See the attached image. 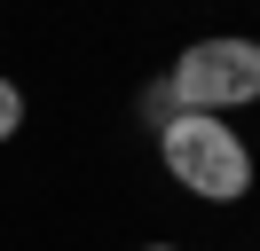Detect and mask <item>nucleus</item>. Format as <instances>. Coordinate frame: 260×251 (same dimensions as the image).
I'll list each match as a JSON object with an SVG mask.
<instances>
[{
  "label": "nucleus",
  "instance_id": "f03ea898",
  "mask_svg": "<svg viewBox=\"0 0 260 251\" xmlns=\"http://www.w3.org/2000/svg\"><path fill=\"white\" fill-rule=\"evenodd\" d=\"M166 94H174V110H197V118H237L244 102H260V39H244V31L189 39L166 63Z\"/></svg>",
  "mask_w": 260,
  "mask_h": 251
},
{
  "label": "nucleus",
  "instance_id": "f257e3e1",
  "mask_svg": "<svg viewBox=\"0 0 260 251\" xmlns=\"http://www.w3.org/2000/svg\"><path fill=\"white\" fill-rule=\"evenodd\" d=\"M158 165L174 188H189L197 204H237L252 188V141L229 118H197V110H174L158 126Z\"/></svg>",
  "mask_w": 260,
  "mask_h": 251
},
{
  "label": "nucleus",
  "instance_id": "39448f33",
  "mask_svg": "<svg viewBox=\"0 0 260 251\" xmlns=\"http://www.w3.org/2000/svg\"><path fill=\"white\" fill-rule=\"evenodd\" d=\"M142 251H181V243H142Z\"/></svg>",
  "mask_w": 260,
  "mask_h": 251
},
{
  "label": "nucleus",
  "instance_id": "7ed1b4c3",
  "mask_svg": "<svg viewBox=\"0 0 260 251\" xmlns=\"http://www.w3.org/2000/svg\"><path fill=\"white\" fill-rule=\"evenodd\" d=\"M16 134H24V87L0 71V141H16Z\"/></svg>",
  "mask_w": 260,
  "mask_h": 251
},
{
  "label": "nucleus",
  "instance_id": "20e7f679",
  "mask_svg": "<svg viewBox=\"0 0 260 251\" xmlns=\"http://www.w3.org/2000/svg\"><path fill=\"white\" fill-rule=\"evenodd\" d=\"M166 118H174V94H166V78H150V87H142V126L158 134Z\"/></svg>",
  "mask_w": 260,
  "mask_h": 251
}]
</instances>
